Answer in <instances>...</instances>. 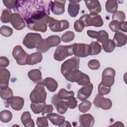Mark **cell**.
<instances>
[{
    "instance_id": "6da1fadb",
    "label": "cell",
    "mask_w": 127,
    "mask_h": 127,
    "mask_svg": "<svg viewBox=\"0 0 127 127\" xmlns=\"http://www.w3.org/2000/svg\"><path fill=\"white\" fill-rule=\"evenodd\" d=\"M50 18L44 10L35 12L29 18L26 20L27 27L34 31L45 32L47 29V23H49Z\"/></svg>"
},
{
    "instance_id": "7a4b0ae2",
    "label": "cell",
    "mask_w": 127,
    "mask_h": 127,
    "mask_svg": "<svg viewBox=\"0 0 127 127\" xmlns=\"http://www.w3.org/2000/svg\"><path fill=\"white\" fill-rule=\"evenodd\" d=\"M65 79L71 82H77L79 85L84 86L90 82V78L87 74L78 69H75L64 76Z\"/></svg>"
},
{
    "instance_id": "3957f363",
    "label": "cell",
    "mask_w": 127,
    "mask_h": 127,
    "mask_svg": "<svg viewBox=\"0 0 127 127\" xmlns=\"http://www.w3.org/2000/svg\"><path fill=\"white\" fill-rule=\"evenodd\" d=\"M61 38L58 35H51L43 39L37 45L36 49L41 53L47 52L51 47L57 46L61 43Z\"/></svg>"
},
{
    "instance_id": "277c9868",
    "label": "cell",
    "mask_w": 127,
    "mask_h": 127,
    "mask_svg": "<svg viewBox=\"0 0 127 127\" xmlns=\"http://www.w3.org/2000/svg\"><path fill=\"white\" fill-rule=\"evenodd\" d=\"M44 86L42 82H39L37 83L34 89L30 94V99L32 103H37L45 102L47 93Z\"/></svg>"
},
{
    "instance_id": "5b68a950",
    "label": "cell",
    "mask_w": 127,
    "mask_h": 127,
    "mask_svg": "<svg viewBox=\"0 0 127 127\" xmlns=\"http://www.w3.org/2000/svg\"><path fill=\"white\" fill-rule=\"evenodd\" d=\"M85 27L93 26L96 27H101L103 25V20L100 15L85 14L82 15L79 19Z\"/></svg>"
},
{
    "instance_id": "8992f818",
    "label": "cell",
    "mask_w": 127,
    "mask_h": 127,
    "mask_svg": "<svg viewBox=\"0 0 127 127\" xmlns=\"http://www.w3.org/2000/svg\"><path fill=\"white\" fill-rule=\"evenodd\" d=\"M73 55L72 45L68 46L61 45L57 48L54 54V58L56 61H62L67 57Z\"/></svg>"
},
{
    "instance_id": "52a82bcc",
    "label": "cell",
    "mask_w": 127,
    "mask_h": 127,
    "mask_svg": "<svg viewBox=\"0 0 127 127\" xmlns=\"http://www.w3.org/2000/svg\"><path fill=\"white\" fill-rule=\"evenodd\" d=\"M43 40L41 35L37 33H29L26 35L23 40V44L27 48L31 49L37 47Z\"/></svg>"
},
{
    "instance_id": "ba28073f",
    "label": "cell",
    "mask_w": 127,
    "mask_h": 127,
    "mask_svg": "<svg viewBox=\"0 0 127 127\" xmlns=\"http://www.w3.org/2000/svg\"><path fill=\"white\" fill-rule=\"evenodd\" d=\"M79 64V59L75 57H72L66 60L61 65V71L64 76L67 73L75 69H78Z\"/></svg>"
},
{
    "instance_id": "9c48e42d",
    "label": "cell",
    "mask_w": 127,
    "mask_h": 127,
    "mask_svg": "<svg viewBox=\"0 0 127 127\" xmlns=\"http://www.w3.org/2000/svg\"><path fill=\"white\" fill-rule=\"evenodd\" d=\"M49 26L53 32H62L69 27V22L65 19L58 20L53 17H50L49 21Z\"/></svg>"
},
{
    "instance_id": "30bf717a",
    "label": "cell",
    "mask_w": 127,
    "mask_h": 127,
    "mask_svg": "<svg viewBox=\"0 0 127 127\" xmlns=\"http://www.w3.org/2000/svg\"><path fill=\"white\" fill-rule=\"evenodd\" d=\"M12 54L18 64L21 65L27 64V59L29 55L24 51L21 46H15L13 49Z\"/></svg>"
},
{
    "instance_id": "8fae6325",
    "label": "cell",
    "mask_w": 127,
    "mask_h": 127,
    "mask_svg": "<svg viewBox=\"0 0 127 127\" xmlns=\"http://www.w3.org/2000/svg\"><path fill=\"white\" fill-rule=\"evenodd\" d=\"M116 75L115 70L111 67L105 68L102 72L101 83L104 85L111 87L115 81V76Z\"/></svg>"
},
{
    "instance_id": "7c38bea8",
    "label": "cell",
    "mask_w": 127,
    "mask_h": 127,
    "mask_svg": "<svg viewBox=\"0 0 127 127\" xmlns=\"http://www.w3.org/2000/svg\"><path fill=\"white\" fill-rule=\"evenodd\" d=\"M73 53L75 57L85 58L89 55V45L84 43H74L72 44Z\"/></svg>"
},
{
    "instance_id": "4fadbf2b",
    "label": "cell",
    "mask_w": 127,
    "mask_h": 127,
    "mask_svg": "<svg viewBox=\"0 0 127 127\" xmlns=\"http://www.w3.org/2000/svg\"><path fill=\"white\" fill-rule=\"evenodd\" d=\"M93 103L96 107L103 110H109L112 106V102L109 98H105L99 94H97Z\"/></svg>"
},
{
    "instance_id": "5bb4252c",
    "label": "cell",
    "mask_w": 127,
    "mask_h": 127,
    "mask_svg": "<svg viewBox=\"0 0 127 127\" xmlns=\"http://www.w3.org/2000/svg\"><path fill=\"white\" fill-rule=\"evenodd\" d=\"M10 22L13 28L17 30L23 29L26 26L22 16L19 13H12L10 15Z\"/></svg>"
},
{
    "instance_id": "9a60e30c",
    "label": "cell",
    "mask_w": 127,
    "mask_h": 127,
    "mask_svg": "<svg viewBox=\"0 0 127 127\" xmlns=\"http://www.w3.org/2000/svg\"><path fill=\"white\" fill-rule=\"evenodd\" d=\"M93 88V85L91 82H89L86 85L83 86L78 91L77 95V98L80 101L86 100L91 94Z\"/></svg>"
},
{
    "instance_id": "2e32d148",
    "label": "cell",
    "mask_w": 127,
    "mask_h": 127,
    "mask_svg": "<svg viewBox=\"0 0 127 127\" xmlns=\"http://www.w3.org/2000/svg\"><path fill=\"white\" fill-rule=\"evenodd\" d=\"M65 0L51 1L50 8L52 12L56 15H61L64 12V4Z\"/></svg>"
},
{
    "instance_id": "e0dca14e",
    "label": "cell",
    "mask_w": 127,
    "mask_h": 127,
    "mask_svg": "<svg viewBox=\"0 0 127 127\" xmlns=\"http://www.w3.org/2000/svg\"><path fill=\"white\" fill-rule=\"evenodd\" d=\"M7 103L10 105L12 109L15 111H19L22 109L24 101L21 97L12 96L7 100Z\"/></svg>"
},
{
    "instance_id": "ac0fdd59",
    "label": "cell",
    "mask_w": 127,
    "mask_h": 127,
    "mask_svg": "<svg viewBox=\"0 0 127 127\" xmlns=\"http://www.w3.org/2000/svg\"><path fill=\"white\" fill-rule=\"evenodd\" d=\"M86 6L90 11V14H98L101 11V6L100 2L97 0L85 1Z\"/></svg>"
},
{
    "instance_id": "d6986e66",
    "label": "cell",
    "mask_w": 127,
    "mask_h": 127,
    "mask_svg": "<svg viewBox=\"0 0 127 127\" xmlns=\"http://www.w3.org/2000/svg\"><path fill=\"white\" fill-rule=\"evenodd\" d=\"M80 126L82 127H90L94 125V119L89 114H83L80 116L79 119Z\"/></svg>"
},
{
    "instance_id": "ffe728a7",
    "label": "cell",
    "mask_w": 127,
    "mask_h": 127,
    "mask_svg": "<svg viewBox=\"0 0 127 127\" xmlns=\"http://www.w3.org/2000/svg\"><path fill=\"white\" fill-rule=\"evenodd\" d=\"M79 2L80 1L69 0L67 11L70 16L75 17L78 14L80 9V5L78 4Z\"/></svg>"
},
{
    "instance_id": "44dd1931",
    "label": "cell",
    "mask_w": 127,
    "mask_h": 127,
    "mask_svg": "<svg viewBox=\"0 0 127 127\" xmlns=\"http://www.w3.org/2000/svg\"><path fill=\"white\" fill-rule=\"evenodd\" d=\"M115 46L117 47H121L125 45L127 43V38L126 34L124 33L118 32H116L114 36L113 40Z\"/></svg>"
},
{
    "instance_id": "7402d4cb",
    "label": "cell",
    "mask_w": 127,
    "mask_h": 127,
    "mask_svg": "<svg viewBox=\"0 0 127 127\" xmlns=\"http://www.w3.org/2000/svg\"><path fill=\"white\" fill-rule=\"evenodd\" d=\"M50 122L55 126H58L60 127L62 124L65 121V117L59 115L56 113H50L47 114L46 116Z\"/></svg>"
},
{
    "instance_id": "603a6c76",
    "label": "cell",
    "mask_w": 127,
    "mask_h": 127,
    "mask_svg": "<svg viewBox=\"0 0 127 127\" xmlns=\"http://www.w3.org/2000/svg\"><path fill=\"white\" fill-rule=\"evenodd\" d=\"M10 74L8 70L5 68L0 69V87L8 86Z\"/></svg>"
},
{
    "instance_id": "cb8c5ba5",
    "label": "cell",
    "mask_w": 127,
    "mask_h": 127,
    "mask_svg": "<svg viewBox=\"0 0 127 127\" xmlns=\"http://www.w3.org/2000/svg\"><path fill=\"white\" fill-rule=\"evenodd\" d=\"M42 55L40 52L32 53L29 55L27 59V64L34 65L40 63L42 60Z\"/></svg>"
},
{
    "instance_id": "d4e9b609",
    "label": "cell",
    "mask_w": 127,
    "mask_h": 127,
    "mask_svg": "<svg viewBox=\"0 0 127 127\" xmlns=\"http://www.w3.org/2000/svg\"><path fill=\"white\" fill-rule=\"evenodd\" d=\"M21 121L22 124L25 127H34V121L31 118L30 112L26 111L22 113L21 117Z\"/></svg>"
},
{
    "instance_id": "484cf974",
    "label": "cell",
    "mask_w": 127,
    "mask_h": 127,
    "mask_svg": "<svg viewBox=\"0 0 127 127\" xmlns=\"http://www.w3.org/2000/svg\"><path fill=\"white\" fill-rule=\"evenodd\" d=\"M43 83L47 87V89L52 92H55L58 86V84L57 81L52 77H47L44 79Z\"/></svg>"
},
{
    "instance_id": "4316f807",
    "label": "cell",
    "mask_w": 127,
    "mask_h": 127,
    "mask_svg": "<svg viewBox=\"0 0 127 127\" xmlns=\"http://www.w3.org/2000/svg\"><path fill=\"white\" fill-rule=\"evenodd\" d=\"M29 78L34 83H38L42 79V73L38 69H33L30 70L28 73Z\"/></svg>"
},
{
    "instance_id": "83f0119b",
    "label": "cell",
    "mask_w": 127,
    "mask_h": 127,
    "mask_svg": "<svg viewBox=\"0 0 127 127\" xmlns=\"http://www.w3.org/2000/svg\"><path fill=\"white\" fill-rule=\"evenodd\" d=\"M13 96V92L8 86L0 87V97L4 100H7Z\"/></svg>"
},
{
    "instance_id": "f1b7e54d",
    "label": "cell",
    "mask_w": 127,
    "mask_h": 127,
    "mask_svg": "<svg viewBox=\"0 0 127 127\" xmlns=\"http://www.w3.org/2000/svg\"><path fill=\"white\" fill-rule=\"evenodd\" d=\"M74 92L72 91H67L64 88H62L56 94L59 100H67L70 97L74 96Z\"/></svg>"
},
{
    "instance_id": "f546056e",
    "label": "cell",
    "mask_w": 127,
    "mask_h": 127,
    "mask_svg": "<svg viewBox=\"0 0 127 127\" xmlns=\"http://www.w3.org/2000/svg\"><path fill=\"white\" fill-rule=\"evenodd\" d=\"M46 106L45 102L42 103H32L30 105V108L32 112L35 114L42 113Z\"/></svg>"
},
{
    "instance_id": "4dcf8cb0",
    "label": "cell",
    "mask_w": 127,
    "mask_h": 127,
    "mask_svg": "<svg viewBox=\"0 0 127 127\" xmlns=\"http://www.w3.org/2000/svg\"><path fill=\"white\" fill-rule=\"evenodd\" d=\"M89 51L90 55H98L101 52V46L97 42L93 41L89 45Z\"/></svg>"
},
{
    "instance_id": "1f68e13d",
    "label": "cell",
    "mask_w": 127,
    "mask_h": 127,
    "mask_svg": "<svg viewBox=\"0 0 127 127\" xmlns=\"http://www.w3.org/2000/svg\"><path fill=\"white\" fill-rule=\"evenodd\" d=\"M118 2L116 0H109L106 2L105 8L107 12L109 13H114L118 9Z\"/></svg>"
},
{
    "instance_id": "d6a6232c",
    "label": "cell",
    "mask_w": 127,
    "mask_h": 127,
    "mask_svg": "<svg viewBox=\"0 0 127 127\" xmlns=\"http://www.w3.org/2000/svg\"><path fill=\"white\" fill-rule=\"evenodd\" d=\"M12 118L11 112L8 110H2L0 113V120L4 123H8L11 121Z\"/></svg>"
},
{
    "instance_id": "836d02e7",
    "label": "cell",
    "mask_w": 127,
    "mask_h": 127,
    "mask_svg": "<svg viewBox=\"0 0 127 127\" xmlns=\"http://www.w3.org/2000/svg\"><path fill=\"white\" fill-rule=\"evenodd\" d=\"M55 107H56L57 112L60 114H64L66 112L68 108L66 101H64V100L60 101L57 104Z\"/></svg>"
},
{
    "instance_id": "e575fe53",
    "label": "cell",
    "mask_w": 127,
    "mask_h": 127,
    "mask_svg": "<svg viewBox=\"0 0 127 127\" xmlns=\"http://www.w3.org/2000/svg\"><path fill=\"white\" fill-rule=\"evenodd\" d=\"M91 103L88 100H83L78 105V110L81 113H86L88 111L91 107Z\"/></svg>"
},
{
    "instance_id": "d590c367",
    "label": "cell",
    "mask_w": 127,
    "mask_h": 127,
    "mask_svg": "<svg viewBox=\"0 0 127 127\" xmlns=\"http://www.w3.org/2000/svg\"><path fill=\"white\" fill-rule=\"evenodd\" d=\"M74 33L72 31H68L62 35L61 39L63 42L64 43H67L72 41L74 39Z\"/></svg>"
},
{
    "instance_id": "8d00e7d4",
    "label": "cell",
    "mask_w": 127,
    "mask_h": 127,
    "mask_svg": "<svg viewBox=\"0 0 127 127\" xmlns=\"http://www.w3.org/2000/svg\"><path fill=\"white\" fill-rule=\"evenodd\" d=\"M11 14V11L9 10H8L7 9L3 10L0 16L1 21L4 23L9 22L10 21V15Z\"/></svg>"
},
{
    "instance_id": "74e56055",
    "label": "cell",
    "mask_w": 127,
    "mask_h": 127,
    "mask_svg": "<svg viewBox=\"0 0 127 127\" xmlns=\"http://www.w3.org/2000/svg\"><path fill=\"white\" fill-rule=\"evenodd\" d=\"M126 18V15L122 11H116L112 15V20H116L119 22L124 21Z\"/></svg>"
},
{
    "instance_id": "f35d334b",
    "label": "cell",
    "mask_w": 127,
    "mask_h": 127,
    "mask_svg": "<svg viewBox=\"0 0 127 127\" xmlns=\"http://www.w3.org/2000/svg\"><path fill=\"white\" fill-rule=\"evenodd\" d=\"M102 47L104 51L106 53H111L114 50L116 46L113 40L109 39L108 42L105 45L102 46Z\"/></svg>"
},
{
    "instance_id": "ab89813d",
    "label": "cell",
    "mask_w": 127,
    "mask_h": 127,
    "mask_svg": "<svg viewBox=\"0 0 127 127\" xmlns=\"http://www.w3.org/2000/svg\"><path fill=\"white\" fill-rule=\"evenodd\" d=\"M0 33L3 36L8 37H10L12 34L13 30L11 28L7 26L3 25L0 27Z\"/></svg>"
},
{
    "instance_id": "60d3db41",
    "label": "cell",
    "mask_w": 127,
    "mask_h": 127,
    "mask_svg": "<svg viewBox=\"0 0 127 127\" xmlns=\"http://www.w3.org/2000/svg\"><path fill=\"white\" fill-rule=\"evenodd\" d=\"M98 94L101 95L108 94L111 91V87L106 86L101 82L98 87Z\"/></svg>"
},
{
    "instance_id": "b9f144b4",
    "label": "cell",
    "mask_w": 127,
    "mask_h": 127,
    "mask_svg": "<svg viewBox=\"0 0 127 127\" xmlns=\"http://www.w3.org/2000/svg\"><path fill=\"white\" fill-rule=\"evenodd\" d=\"M88 67L92 70H97L100 68V63L96 59L90 60L88 63Z\"/></svg>"
},
{
    "instance_id": "7bdbcfd3",
    "label": "cell",
    "mask_w": 127,
    "mask_h": 127,
    "mask_svg": "<svg viewBox=\"0 0 127 127\" xmlns=\"http://www.w3.org/2000/svg\"><path fill=\"white\" fill-rule=\"evenodd\" d=\"M66 103L67 107L71 109L75 108L77 106V101L74 96L70 97L68 99H67Z\"/></svg>"
},
{
    "instance_id": "ee69618b",
    "label": "cell",
    "mask_w": 127,
    "mask_h": 127,
    "mask_svg": "<svg viewBox=\"0 0 127 127\" xmlns=\"http://www.w3.org/2000/svg\"><path fill=\"white\" fill-rule=\"evenodd\" d=\"M36 124L39 127H46L49 126L47 118L46 117H38L37 119Z\"/></svg>"
},
{
    "instance_id": "f6af8a7d",
    "label": "cell",
    "mask_w": 127,
    "mask_h": 127,
    "mask_svg": "<svg viewBox=\"0 0 127 127\" xmlns=\"http://www.w3.org/2000/svg\"><path fill=\"white\" fill-rule=\"evenodd\" d=\"M120 22L116 20H112L110 22L109 26L110 29L114 32H118L120 30L119 29Z\"/></svg>"
},
{
    "instance_id": "bcb514c9",
    "label": "cell",
    "mask_w": 127,
    "mask_h": 127,
    "mask_svg": "<svg viewBox=\"0 0 127 127\" xmlns=\"http://www.w3.org/2000/svg\"><path fill=\"white\" fill-rule=\"evenodd\" d=\"M4 5L9 9L14 8L16 7L17 2H18L17 0H3L2 1Z\"/></svg>"
},
{
    "instance_id": "7dc6e473",
    "label": "cell",
    "mask_w": 127,
    "mask_h": 127,
    "mask_svg": "<svg viewBox=\"0 0 127 127\" xmlns=\"http://www.w3.org/2000/svg\"><path fill=\"white\" fill-rule=\"evenodd\" d=\"M84 27L83 23L80 20H77L74 23V29L77 32H82Z\"/></svg>"
},
{
    "instance_id": "c3c4849f",
    "label": "cell",
    "mask_w": 127,
    "mask_h": 127,
    "mask_svg": "<svg viewBox=\"0 0 127 127\" xmlns=\"http://www.w3.org/2000/svg\"><path fill=\"white\" fill-rule=\"evenodd\" d=\"M9 64V61L8 59L5 57H0V68H3L7 66Z\"/></svg>"
},
{
    "instance_id": "681fc988",
    "label": "cell",
    "mask_w": 127,
    "mask_h": 127,
    "mask_svg": "<svg viewBox=\"0 0 127 127\" xmlns=\"http://www.w3.org/2000/svg\"><path fill=\"white\" fill-rule=\"evenodd\" d=\"M87 34L89 37L93 39H97L100 34V31H96L93 30H88L87 31Z\"/></svg>"
},
{
    "instance_id": "f907efd6",
    "label": "cell",
    "mask_w": 127,
    "mask_h": 127,
    "mask_svg": "<svg viewBox=\"0 0 127 127\" xmlns=\"http://www.w3.org/2000/svg\"><path fill=\"white\" fill-rule=\"evenodd\" d=\"M53 107L51 105H46L44 110L42 112V115L44 116L45 115H47L52 113L53 111Z\"/></svg>"
},
{
    "instance_id": "816d5d0a",
    "label": "cell",
    "mask_w": 127,
    "mask_h": 127,
    "mask_svg": "<svg viewBox=\"0 0 127 127\" xmlns=\"http://www.w3.org/2000/svg\"><path fill=\"white\" fill-rule=\"evenodd\" d=\"M119 29L123 32H127V22L125 21L120 22L119 24Z\"/></svg>"
},
{
    "instance_id": "f5cc1de1",
    "label": "cell",
    "mask_w": 127,
    "mask_h": 127,
    "mask_svg": "<svg viewBox=\"0 0 127 127\" xmlns=\"http://www.w3.org/2000/svg\"><path fill=\"white\" fill-rule=\"evenodd\" d=\"M60 127H71V125L70 124L69 122L67 121H65L63 124L61 125Z\"/></svg>"
},
{
    "instance_id": "db71d44e",
    "label": "cell",
    "mask_w": 127,
    "mask_h": 127,
    "mask_svg": "<svg viewBox=\"0 0 127 127\" xmlns=\"http://www.w3.org/2000/svg\"><path fill=\"white\" fill-rule=\"evenodd\" d=\"M111 126H116V127H124V125L121 122H117L115 123L114 124L111 125Z\"/></svg>"
}]
</instances>
